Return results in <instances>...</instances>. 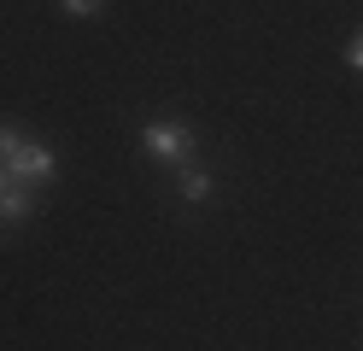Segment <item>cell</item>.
Wrapping results in <instances>:
<instances>
[{
  "label": "cell",
  "mask_w": 363,
  "mask_h": 351,
  "mask_svg": "<svg viewBox=\"0 0 363 351\" xmlns=\"http://www.w3.org/2000/svg\"><path fill=\"white\" fill-rule=\"evenodd\" d=\"M176 194L199 205V199H211V170H199V164H182V176H176Z\"/></svg>",
  "instance_id": "obj_4"
},
{
  "label": "cell",
  "mask_w": 363,
  "mask_h": 351,
  "mask_svg": "<svg viewBox=\"0 0 363 351\" xmlns=\"http://www.w3.org/2000/svg\"><path fill=\"white\" fill-rule=\"evenodd\" d=\"M6 176H18V182H30V187H48L53 182V170H59V158H53V147H35V140H18L12 147V158L0 164Z\"/></svg>",
  "instance_id": "obj_2"
},
{
  "label": "cell",
  "mask_w": 363,
  "mask_h": 351,
  "mask_svg": "<svg viewBox=\"0 0 363 351\" xmlns=\"http://www.w3.org/2000/svg\"><path fill=\"white\" fill-rule=\"evenodd\" d=\"M59 6L71 12V18H94V12H100V0H59Z\"/></svg>",
  "instance_id": "obj_5"
},
{
  "label": "cell",
  "mask_w": 363,
  "mask_h": 351,
  "mask_svg": "<svg viewBox=\"0 0 363 351\" xmlns=\"http://www.w3.org/2000/svg\"><path fill=\"white\" fill-rule=\"evenodd\" d=\"M18 140H24V135H18L12 123H0V164H6V158H12V147H18Z\"/></svg>",
  "instance_id": "obj_6"
},
{
  "label": "cell",
  "mask_w": 363,
  "mask_h": 351,
  "mask_svg": "<svg viewBox=\"0 0 363 351\" xmlns=\"http://www.w3.org/2000/svg\"><path fill=\"white\" fill-rule=\"evenodd\" d=\"M30 211H35V187L0 170V223H24Z\"/></svg>",
  "instance_id": "obj_3"
},
{
  "label": "cell",
  "mask_w": 363,
  "mask_h": 351,
  "mask_svg": "<svg viewBox=\"0 0 363 351\" xmlns=\"http://www.w3.org/2000/svg\"><path fill=\"white\" fill-rule=\"evenodd\" d=\"M141 147L152 158H164V164H188L194 158V129L176 123V117H152V123L141 129Z\"/></svg>",
  "instance_id": "obj_1"
},
{
  "label": "cell",
  "mask_w": 363,
  "mask_h": 351,
  "mask_svg": "<svg viewBox=\"0 0 363 351\" xmlns=\"http://www.w3.org/2000/svg\"><path fill=\"white\" fill-rule=\"evenodd\" d=\"M346 59H352V70H363V30L352 35V53H346Z\"/></svg>",
  "instance_id": "obj_7"
}]
</instances>
